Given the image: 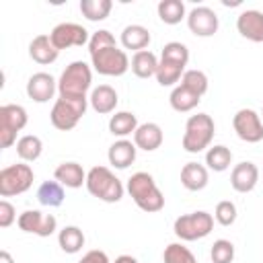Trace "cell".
<instances>
[{
  "instance_id": "obj_1",
  "label": "cell",
  "mask_w": 263,
  "mask_h": 263,
  "mask_svg": "<svg viewBox=\"0 0 263 263\" xmlns=\"http://www.w3.org/2000/svg\"><path fill=\"white\" fill-rule=\"evenodd\" d=\"M127 193L142 212L154 214L164 208V195L150 173H144V171L134 173L127 179Z\"/></svg>"
},
{
  "instance_id": "obj_2",
  "label": "cell",
  "mask_w": 263,
  "mask_h": 263,
  "mask_svg": "<svg viewBox=\"0 0 263 263\" xmlns=\"http://www.w3.org/2000/svg\"><path fill=\"white\" fill-rule=\"evenodd\" d=\"M92 84V70L86 62L76 60L66 66L58 80V92L66 99H84Z\"/></svg>"
},
{
  "instance_id": "obj_3",
  "label": "cell",
  "mask_w": 263,
  "mask_h": 263,
  "mask_svg": "<svg viewBox=\"0 0 263 263\" xmlns=\"http://www.w3.org/2000/svg\"><path fill=\"white\" fill-rule=\"evenodd\" d=\"M216 134V123L208 113H195L187 119L185 123V134H183V150L197 154L203 152L205 148H210L212 140Z\"/></svg>"
},
{
  "instance_id": "obj_4",
  "label": "cell",
  "mask_w": 263,
  "mask_h": 263,
  "mask_svg": "<svg viewBox=\"0 0 263 263\" xmlns=\"http://www.w3.org/2000/svg\"><path fill=\"white\" fill-rule=\"evenodd\" d=\"M86 189L92 197L107 201V203H117L123 197V183L111 173L107 166H92L86 173Z\"/></svg>"
},
{
  "instance_id": "obj_5",
  "label": "cell",
  "mask_w": 263,
  "mask_h": 263,
  "mask_svg": "<svg viewBox=\"0 0 263 263\" xmlns=\"http://www.w3.org/2000/svg\"><path fill=\"white\" fill-rule=\"evenodd\" d=\"M86 109H88V97H84V99L58 97L51 107V113H49L51 125L60 132H70L78 125V121L82 119Z\"/></svg>"
},
{
  "instance_id": "obj_6",
  "label": "cell",
  "mask_w": 263,
  "mask_h": 263,
  "mask_svg": "<svg viewBox=\"0 0 263 263\" xmlns=\"http://www.w3.org/2000/svg\"><path fill=\"white\" fill-rule=\"evenodd\" d=\"M212 230H214V216L203 212V210L191 212V214H183L173 224L175 236L181 238V240H187V242L205 238Z\"/></svg>"
},
{
  "instance_id": "obj_7",
  "label": "cell",
  "mask_w": 263,
  "mask_h": 263,
  "mask_svg": "<svg viewBox=\"0 0 263 263\" xmlns=\"http://www.w3.org/2000/svg\"><path fill=\"white\" fill-rule=\"evenodd\" d=\"M27 109L23 105L6 103L0 107V148H10L16 144V134L27 125Z\"/></svg>"
},
{
  "instance_id": "obj_8",
  "label": "cell",
  "mask_w": 263,
  "mask_h": 263,
  "mask_svg": "<svg viewBox=\"0 0 263 263\" xmlns=\"http://www.w3.org/2000/svg\"><path fill=\"white\" fill-rule=\"evenodd\" d=\"M33 168L25 162L18 164H8L0 171V195L2 197H12L25 193L33 185Z\"/></svg>"
},
{
  "instance_id": "obj_9",
  "label": "cell",
  "mask_w": 263,
  "mask_h": 263,
  "mask_svg": "<svg viewBox=\"0 0 263 263\" xmlns=\"http://www.w3.org/2000/svg\"><path fill=\"white\" fill-rule=\"evenodd\" d=\"M129 64L132 62L127 53L117 45L99 49L97 53L90 55V66L95 68V72L103 76H123L129 70Z\"/></svg>"
},
{
  "instance_id": "obj_10",
  "label": "cell",
  "mask_w": 263,
  "mask_h": 263,
  "mask_svg": "<svg viewBox=\"0 0 263 263\" xmlns=\"http://www.w3.org/2000/svg\"><path fill=\"white\" fill-rule=\"evenodd\" d=\"M232 127L236 136L247 144H257L263 140V121L255 109H238L232 117Z\"/></svg>"
},
{
  "instance_id": "obj_11",
  "label": "cell",
  "mask_w": 263,
  "mask_h": 263,
  "mask_svg": "<svg viewBox=\"0 0 263 263\" xmlns=\"http://www.w3.org/2000/svg\"><path fill=\"white\" fill-rule=\"evenodd\" d=\"M49 39L51 43L58 47V51L62 49H68V47H82V45H88L90 41V35L88 31L78 25V23H60L51 29L49 33Z\"/></svg>"
},
{
  "instance_id": "obj_12",
  "label": "cell",
  "mask_w": 263,
  "mask_h": 263,
  "mask_svg": "<svg viewBox=\"0 0 263 263\" xmlns=\"http://www.w3.org/2000/svg\"><path fill=\"white\" fill-rule=\"evenodd\" d=\"M18 228L23 232L29 234H37V236H51L58 230V220L53 214H43L39 210H27L18 216L16 220Z\"/></svg>"
},
{
  "instance_id": "obj_13",
  "label": "cell",
  "mask_w": 263,
  "mask_h": 263,
  "mask_svg": "<svg viewBox=\"0 0 263 263\" xmlns=\"http://www.w3.org/2000/svg\"><path fill=\"white\" fill-rule=\"evenodd\" d=\"M187 27L195 37H212L218 31L220 21L210 6H195L187 14Z\"/></svg>"
},
{
  "instance_id": "obj_14",
  "label": "cell",
  "mask_w": 263,
  "mask_h": 263,
  "mask_svg": "<svg viewBox=\"0 0 263 263\" xmlns=\"http://www.w3.org/2000/svg\"><path fill=\"white\" fill-rule=\"evenodd\" d=\"M58 90V80L47 72H35L27 80V97L35 103H47Z\"/></svg>"
},
{
  "instance_id": "obj_15",
  "label": "cell",
  "mask_w": 263,
  "mask_h": 263,
  "mask_svg": "<svg viewBox=\"0 0 263 263\" xmlns=\"http://www.w3.org/2000/svg\"><path fill=\"white\" fill-rule=\"evenodd\" d=\"M236 31L253 43H263V12L255 8L242 10L236 16Z\"/></svg>"
},
{
  "instance_id": "obj_16",
  "label": "cell",
  "mask_w": 263,
  "mask_h": 263,
  "mask_svg": "<svg viewBox=\"0 0 263 263\" xmlns=\"http://www.w3.org/2000/svg\"><path fill=\"white\" fill-rule=\"evenodd\" d=\"M257 181H259V168H257L255 162L242 160V162L234 164V168H232V173H230V185H232L234 191H238V193H249V191L255 189Z\"/></svg>"
},
{
  "instance_id": "obj_17",
  "label": "cell",
  "mask_w": 263,
  "mask_h": 263,
  "mask_svg": "<svg viewBox=\"0 0 263 263\" xmlns=\"http://www.w3.org/2000/svg\"><path fill=\"white\" fill-rule=\"evenodd\" d=\"M164 142V134H162V127L154 121H146V123H140L138 129L134 132V144L136 148L140 150H146V152H154L156 148H160Z\"/></svg>"
},
{
  "instance_id": "obj_18",
  "label": "cell",
  "mask_w": 263,
  "mask_h": 263,
  "mask_svg": "<svg viewBox=\"0 0 263 263\" xmlns=\"http://www.w3.org/2000/svg\"><path fill=\"white\" fill-rule=\"evenodd\" d=\"M119 99H117V90L109 84H99L90 90V97H88V105L99 113V115H107V113H113L115 107H117Z\"/></svg>"
},
{
  "instance_id": "obj_19",
  "label": "cell",
  "mask_w": 263,
  "mask_h": 263,
  "mask_svg": "<svg viewBox=\"0 0 263 263\" xmlns=\"http://www.w3.org/2000/svg\"><path fill=\"white\" fill-rule=\"evenodd\" d=\"M136 144L121 138V140H115L111 146H109V152H107V158H109V164L115 166V168H127L134 160H136Z\"/></svg>"
},
{
  "instance_id": "obj_20",
  "label": "cell",
  "mask_w": 263,
  "mask_h": 263,
  "mask_svg": "<svg viewBox=\"0 0 263 263\" xmlns=\"http://www.w3.org/2000/svg\"><path fill=\"white\" fill-rule=\"evenodd\" d=\"M53 179L58 183H62L64 187H70V189H78V187L86 185V173L74 160H68V162L58 164L55 171H53Z\"/></svg>"
},
{
  "instance_id": "obj_21",
  "label": "cell",
  "mask_w": 263,
  "mask_h": 263,
  "mask_svg": "<svg viewBox=\"0 0 263 263\" xmlns=\"http://www.w3.org/2000/svg\"><path fill=\"white\" fill-rule=\"evenodd\" d=\"M29 55H31L33 62L45 66V64H53V62L58 60L60 51H58V47L51 43L49 35H37V37H33V41L29 43Z\"/></svg>"
},
{
  "instance_id": "obj_22",
  "label": "cell",
  "mask_w": 263,
  "mask_h": 263,
  "mask_svg": "<svg viewBox=\"0 0 263 263\" xmlns=\"http://www.w3.org/2000/svg\"><path fill=\"white\" fill-rule=\"evenodd\" d=\"M210 181V173L205 164L199 162H187L181 168V185L187 191H201Z\"/></svg>"
},
{
  "instance_id": "obj_23",
  "label": "cell",
  "mask_w": 263,
  "mask_h": 263,
  "mask_svg": "<svg viewBox=\"0 0 263 263\" xmlns=\"http://www.w3.org/2000/svg\"><path fill=\"white\" fill-rule=\"evenodd\" d=\"M150 39H152L150 31L144 25H127L121 31V37H119L123 49H134V53L146 49L150 45Z\"/></svg>"
},
{
  "instance_id": "obj_24",
  "label": "cell",
  "mask_w": 263,
  "mask_h": 263,
  "mask_svg": "<svg viewBox=\"0 0 263 263\" xmlns=\"http://www.w3.org/2000/svg\"><path fill=\"white\" fill-rule=\"evenodd\" d=\"M158 58L150 51V49H142V51H136L132 55V72L138 76V78H150V76H156V70H158Z\"/></svg>"
},
{
  "instance_id": "obj_25",
  "label": "cell",
  "mask_w": 263,
  "mask_h": 263,
  "mask_svg": "<svg viewBox=\"0 0 263 263\" xmlns=\"http://www.w3.org/2000/svg\"><path fill=\"white\" fill-rule=\"evenodd\" d=\"M138 125H140L138 123V117L132 111H117L109 119V132L113 136H117L119 140L121 138H127V136H134V132L138 129Z\"/></svg>"
},
{
  "instance_id": "obj_26",
  "label": "cell",
  "mask_w": 263,
  "mask_h": 263,
  "mask_svg": "<svg viewBox=\"0 0 263 263\" xmlns=\"http://www.w3.org/2000/svg\"><path fill=\"white\" fill-rule=\"evenodd\" d=\"M201 97L191 92L189 88H185L183 84H177L173 90H171V97H168V103L175 111L179 113H187V111H193L197 105H199Z\"/></svg>"
},
{
  "instance_id": "obj_27",
  "label": "cell",
  "mask_w": 263,
  "mask_h": 263,
  "mask_svg": "<svg viewBox=\"0 0 263 263\" xmlns=\"http://www.w3.org/2000/svg\"><path fill=\"white\" fill-rule=\"evenodd\" d=\"M230 164H232V152H230L228 146L216 144V146L208 148V152H205V166H208V171L224 173Z\"/></svg>"
},
{
  "instance_id": "obj_28",
  "label": "cell",
  "mask_w": 263,
  "mask_h": 263,
  "mask_svg": "<svg viewBox=\"0 0 263 263\" xmlns=\"http://www.w3.org/2000/svg\"><path fill=\"white\" fill-rule=\"evenodd\" d=\"M84 232L78 228V226H64L60 232H58V245L64 253L68 255H74L78 253L82 247H84Z\"/></svg>"
},
{
  "instance_id": "obj_29",
  "label": "cell",
  "mask_w": 263,
  "mask_h": 263,
  "mask_svg": "<svg viewBox=\"0 0 263 263\" xmlns=\"http://www.w3.org/2000/svg\"><path fill=\"white\" fill-rule=\"evenodd\" d=\"M43 152V142L39 136H33V134H25L18 138L16 142V154L23 162H33L41 156Z\"/></svg>"
},
{
  "instance_id": "obj_30",
  "label": "cell",
  "mask_w": 263,
  "mask_h": 263,
  "mask_svg": "<svg viewBox=\"0 0 263 263\" xmlns=\"http://www.w3.org/2000/svg\"><path fill=\"white\" fill-rule=\"evenodd\" d=\"M37 199L45 208H58L64 203V185L58 181H43L37 189Z\"/></svg>"
},
{
  "instance_id": "obj_31",
  "label": "cell",
  "mask_w": 263,
  "mask_h": 263,
  "mask_svg": "<svg viewBox=\"0 0 263 263\" xmlns=\"http://www.w3.org/2000/svg\"><path fill=\"white\" fill-rule=\"evenodd\" d=\"M156 10H158V16L164 25H177L187 16L185 4L181 0H160Z\"/></svg>"
},
{
  "instance_id": "obj_32",
  "label": "cell",
  "mask_w": 263,
  "mask_h": 263,
  "mask_svg": "<svg viewBox=\"0 0 263 263\" xmlns=\"http://www.w3.org/2000/svg\"><path fill=\"white\" fill-rule=\"evenodd\" d=\"M113 8L111 0H80V12L86 21H105Z\"/></svg>"
},
{
  "instance_id": "obj_33",
  "label": "cell",
  "mask_w": 263,
  "mask_h": 263,
  "mask_svg": "<svg viewBox=\"0 0 263 263\" xmlns=\"http://www.w3.org/2000/svg\"><path fill=\"white\" fill-rule=\"evenodd\" d=\"M185 74V68L179 66V64H173V62H166V60H160L158 62V70H156V80L160 86H175Z\"/></svg>"
},
{
  "instance_id": "obj_34",
  "label": "cell",
  "mask_w": 263,
  "mask_h": 263,
  "mask_svg": "<svg viewBox=\"0 0 263 263\" xmlns=\"http://www.w3.org/2000/svg\"><path fill=\"white\" fill-rule=\"evenodd\" d=\"M160 60H166V62H173V64H179L185 68L189 62V49L181 41H168V43H164V47L160 51Z\"/></svg>"
},
{
  "instance_id": "obj_35",
  "label": "cell",
  "mask_w": 263,
  "mask_h": 263,
  "mask_svg": "<svg viewBox=\"0 0 263 263\" xmlns=\"http://www.w3.org/2000/svg\"><path fill=\"white\" fill-rule=\"evenodd\" d=\"M162 261L164 263H197L195 255L183 245V242H171L164 247L162 253Z\"/></svg>"
},
{
  "instance_id": "obj_36",
  "label": "cell",
  "mask_w": 263,
  "mask_h": 263,
  "mask_svg": "<svg viewBox=\"0 0 263 263\" xmlns=\"http://www.w3.org/2000/svg\"><path fill=\"white\" fill-rule=\"evenodd\" d=\"M181 84H183L185 88H189L191 92L199 95V97H203V95L208 92V86H210L208 76H205V72H201V70H185V74H183V78H181Z\"/></svg>"
},
{
  "instance_id": "obj_37",
  "label": "cell",
  "mask_w": 263,
  "mask_h": 263,
  "mask_svg": "<svg viewBox=\"0 0 263 263\" xmlns=\"http://www.w3.org/2000/svg\"><path fill=\"white\" fill-rule=\"evenodd\" d=\"M210 259L212 263H232L234 259V245L226 238H218L214 240L212 249H210Z\"/></svg>"
},
{
  "instance_id": "obj_38",
  "label": "cell",
  "mask_w": 263,
  "mask_h": 263,
  "mask_svg": "<svg viewBox=\"0 0 263 263\" xmlns=\"http://www.w3.org/2000/svg\"><path fill=\"white\" fill-rule=\"evenodd\" d=\"M214 220L220 226H232L236 222V205L230 199L218 201L216 203V210H214Z\"/></svg>"
},
{
  "instance_id": "obj_39",
  "label": "cell",
  "mask_w": 263,
  "mask_h": 263,
  "mask_svg": "<svg viewBox=\"0 0 263 263\" xmlns=\"http://www.w3.org/2000/svg\"><path fill=\"white\" fill-rule=\"evenodd\" d=\"M113 45H117L113 33H109L107 29H99V31H95V33L90 35V41H88V53L92 55V53H97L99 49L113 47Z\"/></svg>"
},
{
  "instance_id": "obj_40",
  "label": "cell",
  "mask_w": 263,
  "mask_h": 263,
  "mask_svg": "<svg viewBox=\"0 0 263 263\" xmlns=\"http://www.w3.org/2000/svg\"><path fill=\"white\" fill-rule=\"evenodd\" d=\"M14 220H18L14 205H12L8 199H2V201H0V226H2V228H8Z\"/></svg>"
},
{
  "instance_id": "obj_41",
  "label": "cell",
  "mask_w": 263,
  "mask_h": 263,
  "mask_svg": "<svg viewBox=\"0 0 263 263\" xmlns=\"http://www.w3.org/2000/svg\"><path fill=\"white\" fill-rule=\"evenodd\" d=\"M78 263H111V261H109V257H107V253H105V251L92 249V251L84 253V255H82V259H80Z\"/></svg>"
},
{
  "instance_id": "obj_42",
  "label": "cell",
  "mask_w": 263,
  "mask_h": 263,
  "mask_svg": "<svg viewBox=\"0 0 263 263\" xmlns=\"http://www.w3.org/2000/svg\"><path fill=\"white\" fill-rule=\"evenodd\" d=\"M113 263H140L136 257H132V255H119Z\"/></svg>"
},
{
  "instance_id": "obj_43",
  "label": "cell",
  "mask_w": 263,
  "mask_h": 263,
  "mask_svg": "<svg viewBox=\"0 0 263 263\" xmlns=\"http://www.w3.org/2000/svg\"><path fill=\"white\" fill-rule=\"evenodd\" d=\"M0 263H14V259L8 251H0Z\"/></svg>"
},
{
  "instance_id": "obj_44",
  "label": "cell",
  "mask_w": 263,
  "mask_h": 263,
  "mask_svg": "<svg viewBox=\"0 0 263 263\" xmlns=\"http://www.w3.org/2000/svg\"><path fill=\"white\" fill-rule=\"evenodd\" d=\"M261 115H263V109H261Z\"/></svg>"
}]
</instances>
